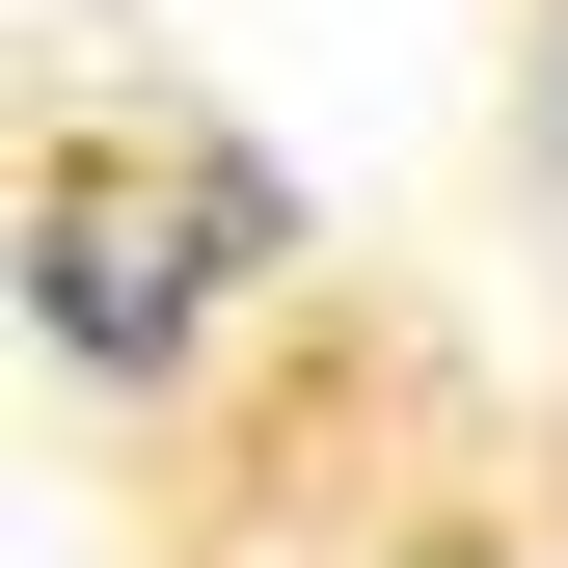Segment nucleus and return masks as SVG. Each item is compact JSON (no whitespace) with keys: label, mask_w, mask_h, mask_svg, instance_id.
<instances>
[]
</instances>
